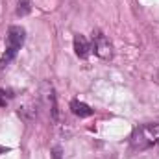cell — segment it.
Segmentation results:
<instances>
[{
    "label": "cell",
    "instance_id": "7a4b0ae2",
    "mask_svg": "<svg viewBox=\"0 0 159 159\" xmlns=\"http://www.w3.org/2000/svg\"><path fill=\"white\" fill-rule=\"evenodd\" d=\"M22 44H24V28H20V26H11L9 32H7V46H6V54H4L0 65L9 63V61L17 56V52L20 50Z\"/></svg>",
    "mask_w": 159,
    "mask_h": 159
},
{
    "label": "cell",
    "instance_id": "5b68a950",
    "mask_svg": "<svg viewBox=\"0 0 159 159\" xmlns=\"http://www.w3.org/2000/svg\"><path fill=\"white\" fill-rule=\"evenodd\" d=\"M74 50H76V56L81 59H87L93 52V44L87 41V37L83 35H76L74 37Z\"/></svg>",
    "mask_w": 159,
    "mask_h": 159
},
{
    "label": "cell",
    "instance_id": "3957f363",
    "mask_svg": "<svg viewBox=\"0 0 159 159\" xmlns=\"http://www.w3.org/2000/svg\"><path fill=\"white\" fill-rule=\"evenodd\" d=\"M93 52L102 59H111V56H113V46L102 32H96L93 35Z\"/></svg>",
    "mask_w": 159,
    "mask_h": 159
},
{
    "label": "cell",
    "instance_id": "ba28073f",
    "mask_svg": "<svg viewBox=\"0 0 159 159\" xmlns=\"http://www.w3.org/2000/svg\"><path fill=\"white\" fill-rule=\"evenodd\" d=\"M54 157H56V159L61 157V156H59V148H56V150H54Z\"/></svg>",
    "mask_w": 159,
    "mask_h": 159
},
{
    "label": "cell",
    "instance_id": "8992f818",
    "mask_svg": "<svg viewBox=\"0 0 159 159\" xmlns=\"http://www.w3.org/2000/svg\"><path fill=\"white\" fill-rule=\"evenodd\" d=\"M70 109H72V113H74V115H78L80 119L91 117V115L94 113L87 104H83V102H80V100H72V102H70Z\"/></svg>",
    "mask_w": 159,
    "mask_h": 159
},
{
    "label": "cell",
    "instance_id": "52a82bcc",
    "mask_svg": "<svg viewBox=\"0 0 159 159\" xmlns=\"http://www.w3.org/2000/svg\"><path fill=\"white\" fill-rule=\"evenodd\" d=\"M28 9H30V6H28V0H22V2H19V9H17V13H19V15H24V13H28Z\"/></svg>",
    "mask_w": 159,
    "mask_h": 159
},
{
    "label": "cell",
    "instance_id": "6da1fadb",
    "mask_svg": "<svg viewBox=\"0 0 159 159\" xmlns=\"http://www.w3.org/2000/svg\"><path fill=\"white\" fill-rule=\"evenodd\" d=\"M159 143V124H143L133 129L131 133V146L133 150H148Z\"/></svg>",
    "mask_w": 159,
    "mask_h": 159
},
{
    "label": "cell",
    "instance_id": "277c9868",
    "mask_svg": "<svg viewBox=\"0 0 159 159\" xmlns=\"http://www.w3.org/2000/svg\"><path fill=\"white\" fill-rule=\"evenodd\" d=\"M43 100H44V106L48 107V113L52 120H57V106H56V94H54V89L50 83H43Z\"/></svg>",
    "mask_w": 159,
    "mask_h": 159
}]
</instances>
